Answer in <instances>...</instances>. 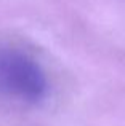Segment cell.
Returning a JSON list of instances; mask_svg holds the SVG:
<instances>
[{
    "label": "cell",
    "instance_id": "6da1fadb",
    "mask_svg": "<svg viewBox=\"0 0 125 126\" xmlns=\"http://www.w3.org/2000/svg\"><path fill=\"white\" fill-rule=\"evenodd\" d=\"M48 81L39 62L27 53L0 45V97L26 105L45 99Z\"/></svg>",
    "mask_w": 125,
    "mask_h": 126
}]
</instances>
